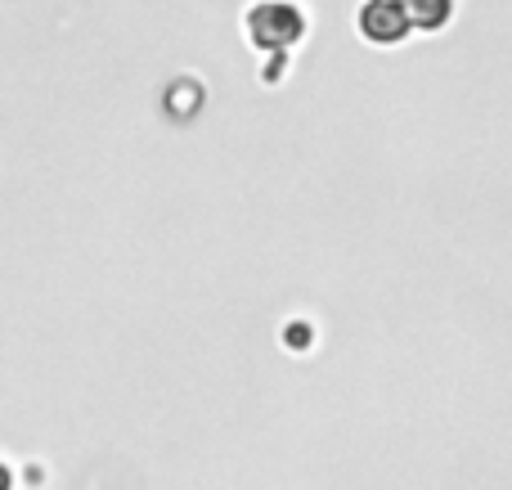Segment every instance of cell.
Returning a JSON list of instances; mask_svg holds the SVG:
<instances>
[{"label": "cell", "instance_id": "cell-3", "mask_svg": "<svg viewBox=\"0 0 512 490\" xmlns=\"http://www.w3.org/2000/svg\"><path fill=\"white\" fill-rule=\"evenodd\" d=\"M409 27H423V32H436V27L450 23L454 0H405Z\"/></svg>", "mask_w": 512, "mask_h": 490}, {"label": "cell", "instance_id": "cell-4", "mask_svg": "<svg viewBox=\"0 0 512 490\" xmlns=\"http://www.w3.org/2000/svg\"><path fill=\"white\" fill-rule=\"evenodd\" d=\"M0 490H9V468L0 464Z\"/></svg>", "mask_w": 512, "mask_h": 490}, {"label": "cell", "instance_id": "cell-2", "mask_svg": "<svg viewBox=\"0 0 512 490\" xmlns=\"http://www.w3.org/2000/svg\"><path fill=\"white\" fill-rule=\"evenodd\" d=\"M360 32L369 36L373 45H396L400 36L409 32L405 0H369V5L360 9Z\"/></svg>", "mask_w": 512, "mask_h": 490}, {"label": "cell", "instance_id": "cell-1", "mask_svg": "<svg viewBox=\"0 0 512 490\" xmlns=\"http://www.w3.org/2000/svg\"><path fill=\"white\" fill-rule=\"evenodd\" d=\"M248 27L261 45H292L301 36V27H306V18L288 0H261V5H252Z\"/></svg>", "mask_w": 512, "mask_h": 490}]
</instances>
